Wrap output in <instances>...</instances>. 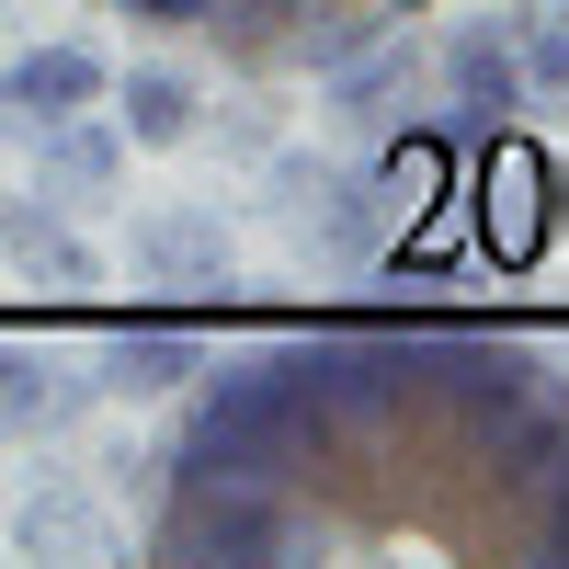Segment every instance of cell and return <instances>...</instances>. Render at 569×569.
Here are the masks:
<instances>
[{
  "label": "cell",
  "instance_id": "8fae6325",
  "mask_svg": "<svg viewBox=\"0 0 569 569\" xmlns=\"http://www.w3.org/2000/svg\"><path fill=\"white\" fill-rule=\"evenodd\" d=\"M34 171H46V194H58V206H103L114 182H126V126H103V114L34 126Z\"/></svg>",
  "mask_w": 569,
  "mask_h": 569
},
{
  "label": "cell",
  "instance_id": "30bf717a",
  "mask_svg": "<svg viewBox=\"0 0 569 569\" xmlns=\"http://www.w3.org/2000/svg\"><path fill=\"white\" fill-rule=\"evenodd\" d=\"M445 103H467L479 126H512L536 103V80H525V46H512L501 23H467L456 46H445Z\"/></svg>",
  "mask_w": 569,
  "mask_h": 569
},
{
  "label": "cell",
  "instance_id": "8992f818",
  "mask_svg": "<svg viewBox=\"0 0 569 569\" xmlns=\"http://www.w3.org/2000/svg\"><path fill=\"white\" fill-rule=\"evenodd\" d=\"M91 399H103L91 365H58L46 342H0V445H58L80 433Z\"/></svg>",
  "mask_w": 569,
  "mask_h": 569
},
{
  "label": "cell",
  "instance_id": "7a4b0ae2",
  "mask_svg": "<svg viewBox=\"0 0 569 569\" xmlns=\"http://www.w3.org/2000/svg\"><path fill=\"white\" fill-rule=\"evenodd\" d=\"M103 12L149 23V34H182L228 69H330L376 23H399V0H103Z\"/></svg>",
  "mask_w": 569,
  "mask_h": 569
},
{
  "label": "cell",
  "instance_id": "5b68a950",
  "mask_svg": "<svg viewBox=\"0 0 569 569\" xmlns=\"http://www.w3.org/2000/svg\"><path fill=\"white\" fill-rule=\"evenodd\" d=\"M217 353H206V330L194 319H114L103 342H91V388L103 399H171V388H194Z\"/></svg>",
  "mask_w": 569,
  "mask_h": 569
},
{
  "label": "cell",
  "instance_id": "277c9868",
  "mask_svg": "<svg viewBox=\"0 0 569 569\" xmlns=\"http://www.w3.org/2000/svg\"><path fill=\"white\" fill-rule=\"evenodd\" d=\"M126 273L137 284H228L240 273V240H228V217L217 206H194V194H171V206H137V228H126Z\"/></svg>",
  "mask_w": 569,
  "mask_h": 569
},
{
  "label": "cell",
  "instance_id": "9c48e42d",
  "mask_svg": "<svg viewBox=\"0 0 569 569\" xmlns=\"http://www.w3.org/2000/svg\"><path fill=\"white\" fill-rule=\"evenodd\" d=\"M421 91V46H410V23H376L365 46H342V58L319 69V103L342 114V126H376V114H399Z\"/></svg>",
  "mask_w": 569,
  "mask_h": 569
},
{
  "label": "cell",
  "instance_id": "4fadbf2b",
  "mask_svg": "<svg viewBox=\"0 0 569 569\" xmlns=\"http://www.w3.org/2000/svg\"><path fill=\"white\" fill-rule=\"evenodd\" d=\"M12 547H23V558H114V512L91 501L80 479H46V490H23V512H12Z\"/></svg>",
  "mask_w": 569,
  "mask_h": 569
},
{
  "label": "cell",
  "instance_id": "5bb4252c",
  "mask_svg": "<svg viewBox=\"0 0 569 569\" xmlns=\"http://www.w3.org/2000/svg\"><path fill=\"white\" fill-rule=\"evenodd\" d=\"M512 46H525L536 103H569V0H525V12H512Z\"/></svg>",
  "mask_w": 569,
  "mask_h": 569
},
{
  "label": "cell",
  "instance_id": "3957f363",
  "mask_svg": "<svg viewBox=\"0 0 569 569\" xmlns=\"http://www.w3.org/2000/svg\"><path fill=\"white\" fill-rule=\"evenodd\" d=\"M376 182L365 171H330V160H273V217L284 240H297V262H376Z\"/></svg>",
  "mask_w": 569,
  "mask_h": 569
},
{
  "label": "cell",
  "instance_id": "ba28073f",
  "mask_svg": "<svg viewBox=\"0 0 569 569\" xmlns=\"http://www.w3.org/2000/svg\"><path fill=\"white\" fill-rule=\"evenodd\" d=\"M0 262H12L23 284H46V297H80V284H103V251L69 228L58 194H0Z\"/></svg>",
  "mask_w": 569,
  "mask_h": 569
},
{
  "label": "cell",
  "instance_id": "6da1fadb",
  "mask_svg": "<svg viewBox=\"0 0 569 569\" xmlns=\"http://www.w3.org/2000/svg\"><path fill=\"white\" fill-rule=\"evenodd\" d=\"M149 467V558H569V365L456 319L273 330Z\"/></svg>",
  "mask_w": 569,
  "mask_h": 569
},
{
  "label": "cell",
  "instance_id": "52a82bcc",
  "mask_svg": "<svg viewBox=\"0 0 569 569\" xmlns=\"http://www.w3.org/2000/svg\"><path fill=\"white\" fill-rule=\"evenodd\" d=\"M114 91V69H103V46H80V34H58V46H23V58H0V103H12V126L34 137V126H69V114H91Z\"/></svg>",
  "mask_w": 569,
  "mask_h": 569
},
{
  "label": "cell",
  "instance_id": "7c38bea8",
  "mask_svg": "<svg viewBox=\"0 0 569 569\" xmlns=\"http://www.w3.org/2000/svg\"><path fill=\"white\" fill-rule=\"evenodd\" d=\"M103 103H114V126H126V149H182V137H206V80L194 69H126L114 91H103Z\"/></svg>",
  "mask_w": 569,
  "mask_h": 569
}]
</instances>
